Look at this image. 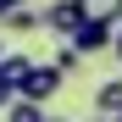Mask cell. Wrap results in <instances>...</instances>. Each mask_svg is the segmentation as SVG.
<instances>
[{"label": "cell", "mask_w": 122, "mask_h": 122, "mask_svg": "<svg viewBox=\"0 0 122 122\" xmlns=\"http://www.w3.org/2000/svg\"><path fill=\"white\" fill-rule=\"evenodd\" d=\"M61 83H67V78H61L56 67H39V61H33V72H28V83L17 89V100H33V106H45V100H50Z\"/></svg>", "instance_id": "1"}, {"label": "cell", "mask_w": 122, "mask_h": 122, "mask_svg": "<svg viewBox=\"0 0 122 122\" xmlns=\"http://www.w3.org/2000/svg\"><path fill=\"white\" fill-rule=\"evenodd\" d=\"M39 22H45L56 39H72L78 28H83V17H78V6H72V0H56V6H45V11H39Z\"/></svg>", "instance_id": "2"}, {"label": "cell", "mask_w": 122, "mask_h": 122, "mask_svg": "<svg viewBox=\"0 0 122 122\" xmlns=\"http://www.w3.org/2000/svg\"><path fill=\"white\" fill-rule=\"evenodd\" d=\"M106 45H117V28H106V22H83L72 33V50L78 56H94V50H106Z\"/></svg>", "instance_id": "3"}, {"label": "cell", "mask_w": 122, "mask_h": 122, "mask_svg": "<svg viewBox=\"0 0 122 122\" xmlns=\"http://www.w3.org/2000/svg\"><path fill=\"white\" fill-rule=\"evenodd\" d=\"M28 72H33V56H0V89H6L17 100V89L28 83Z\"/></svg>", "instance_id": "4"}, {"label": "cell", "mask_w": 122, "mask_h": 122, "mask_svg": "<svg viewBox=\"0 0 122 122\" xmlns=\"http://www.w3.org/2000/svg\"><path fill=\"white\" fill-rule=\"evenodd\" d=\"M83 22H106V28H122V0H72Z\"/></svg>", "instance_id": "5"}, {"label": "cell", "mask_w": 122, "mask_h": 122, "mask_svg": "<svg viewBox=\"0 0 122 122\" xmlns=\"http://www.w3.org/2000/svg\"><path fill=\"white\" fill-rule=\"evenodd\" d=\"M94 117L100 122H106V117H122V78H111V83L94 89Z\"/></svg>", "instance_id": "6"}, {"label": "cell", "mask_w": 122, "mask_h": 122, "mask_svg": "<svg viewBox=\"0 0 122 122\" xmlns=\"http://www.w3.org/2000/svg\"><path fill=\"white\" fill-rule=\"evenodd\" d=\"M6 122H50V111L33 106V100H11V106H6Z\"/></svg>", "instance_id": "7"}, {"label": "cell", "mask_w": 122, "mask_h": 122, "mask_svg": "<svg viewBox=\"0 0 122 122\" xmlns=\"http://www.w3.org/2000/svg\"><path fill=\"white\" fill-rule=\"evenodd\" d=\"M6 28H11V33H33V28H45V22H39V11H33V6H11Z\"/></svg>", "instance_id": "8"}, {"label": "cell", "mask_w": 122, "mask_h": 122, "mask_svg": "<svg viewBox=\"0 0 122 122\" xmlns=\"http://www.w3.org/2000/svg\"><path fill=\"white\" fill-rule=\"evenodd\" d=\"M78 61H83V56H78V50L67 45V50H61V56H56V72H61V78H72V72H78Z\"/></svg>", "instance_id": "9"}, {"label": "cell", "mask_w": 122, "mask_h": 122, "mask_svg": "<svg viewBox=\"0 0 122 122\" xmlns=\"http://www.w3.org/2000/svg\"><path fill=\"white\" fill-rule=\"evenodd\" d=\"M6 17H11V0H0V22H6Z\"/></svg>", "instance_id": "10"}, {"label": "cell", "mask_w": 122, "mask_h": 122, "mask_svg": "<svg viewBox=\"0 0 122 122\" xmlns=\"http://www.w3.org/2000/svg\"><path fill=\"white\" fill-rule=\"evenodd\" d=\"M111 50H117V61H122V28H117V45H111Z\"/></svg>", "instance_id": "11"}, {"label": "cell", "mask_w": 122, "mask_h": 122, "mask_svg": "<svg viewBox=\"0 0 122 122\" xmlns=\"http://www.w3.org/2000/svg\"><path fill=\"white\" fill-rule=\"evenodd\" d=\"M6 106H11V94H6V89H0V111H6Z\"/></svg>", "instance_id": "12"}, {"label": "cell", "mask_w": 122, "mask_h": 122, "mask_svg": "<svg viewBox=\"0 0 122 122\" xmlns=\"http://www.w3.org/2000/svg\"><path fill=\"white\" fill-rule=\"evenodd\" d=\"M50 122H67V117H56V111H50Z\"/></svg>", "instance_id": "13"}, {"label": "cell", "mask_w": 122, "mask_h": 122, "mask_svg": "<svg viewBox=\"0 0 122 122\" xmlns=\"http://www.w3.org/2000/svg\"><path fill=\"white\" fill-rule=\"evenodd\" d=\"M94 122H100V117H94ZM106 122H122V117H106Z\"/></svg>", "instance_id": "14"}, {"label": "cell", "mask_w": 122, "mask_h": 122, "mask_svg": "<svg viewBox=\"0 0 122 122\" xmlns=\"http://www.w3.org/2000/svg\"><path fill=\"white\" fill-rule=\"evenodd\" d=\"M0 56H6V39H0Z\"/></svg>", "instance_id": "15"}, {"label": "cell", "mask_w": 122, "mask_h": 122, "mask_svg": "<svg viewBox=\"0 0 122 122\" xmlns=\"http://www.w3.org/2000/svg\"><path fill=\"white\" fill-rule=\"evenodd\" d=\"M11 6H28V0H11Z\"/></svg>", "instance_id": "16"}]
</instances>
